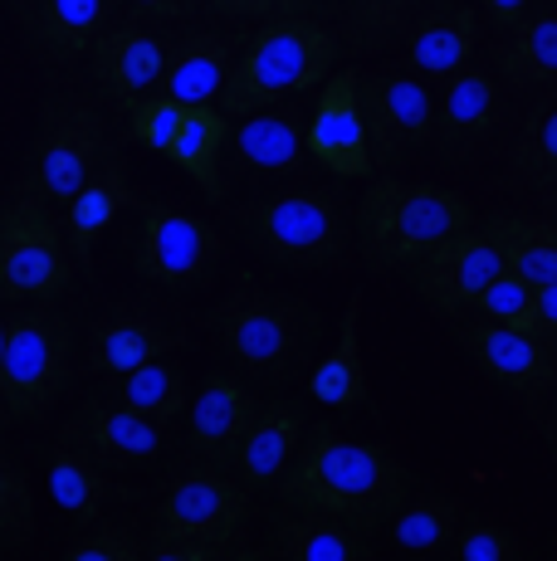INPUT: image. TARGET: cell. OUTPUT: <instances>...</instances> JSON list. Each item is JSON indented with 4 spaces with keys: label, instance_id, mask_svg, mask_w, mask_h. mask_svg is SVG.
<instances>
[{
    "label": "cell",
    "instance_id": "obj_32",
    "mask_svg": "<svg viewBox=\"0 0 557 561\" xmlns=\"http://www.w3.org/2000/svg\"><path fill=\"white\" fill-rule=\"evenodd\" d=\"M109 396H117L123 405H133L137 415L157 420V425H171L181 410H191V396H186V376H181L177 362H147L127 376H113Z\"/></svg>",
    "mask_w": 557,
    "mask_h": 561
},
{
    "label": "cell",
    "instance_id": "obj_49",
    "mask_svg": "<svg viewBox=\"0 0 557 561\" xmlns=\"http://www.w3.org/2000/svg\"><path fill=\"white\" fill-rule=\"evenodd\" d=\"M548 205H553V215H557V186L548 191Z\"/></svg>",
    "mask_w": 557,
    "mask_h": 561
},
{
    "label": "cell",
    "instance_id": "obj_22",
    "mask_svg": "<svg viewBox=\"0 0 557 561\" xmlns=\"http://www.w3.org/2000/svg\"><path fill=\"white\" fill-rule=\"evenodd\" d=\"M235 39L230 35H216V30H196V35L177 39L167 49V73H162V93L186 107H201V103H220L225 93V79L235 69Z\"/></svg>",
    "mask_w": 557,
    "mask_h": 561
},
{
    "label": "cell",
    "instance_id": "obj_6",
    "mask_svg": "<svg viewBox=\"0 0 557 561\" xmlns=\"http://www.w3.org/2000/svg\"><path fill=\"white\" fill-rule=\"evenodd\" d=\"M79 259L55 220V205L15 186L0 205V298L5 304H55L73 288Z\"/></svg>",
    "mask_w": 557,
    "mask_h": 561
},
{
    "label": "cell",
    "instance_id": "obj_44",
    "mask_svg": "<svg viewBox=\"0 0 557 561\" xmlns=\"http://www.w3.org/2000/svg\"><path fill=\"white\" fill-rule=\"evenodd\" d=\"M479 5H485V15L495 20L499 30H513L523 15H528V5H533V0H479Z\"/></svg>",
    "mask_w": 557,
    "mask_h": 561
},
{
    "label": "cell",
    "instance_id": "obj_29",
    "mask_svg": "<svg viewBox=\"0 0 557 561\" xmlns=\"http://www.w3.org/2000/svg\"><path fill=\"white\" fill-rule=\"evenodd\" d=\"M499 244L503 268L533 288L557 284V220H528V215H495L485 225Z\"/></svg>",
    "mask_w": 557,
    "mask_h": 561
},
{
    "label": "cell",
    "instance_id": "obj_33",
    "mask_svg": "<svg viewBox=\"0 0 557 561\" xmlns=\"http://www.w3.org/2000/svg\"><path fill=\"white\" fill-rule=\"evenodd\" d=\"M459 523H465V503L431 493V499H406V508L387 527L406 552H441V547L455 542Z\"/></svg>",
    "mask_w": 557,
    "mask_h": 561
},
{
    "label": "cell",
    "instance_id": "obj_17",
    "mask_svg": "<svg viewBox=\"0 0 557 561\" xmlns=\"http://www.w3.org/2000/svg\"><path fill=\"white\" fill-rule=\"evenodd\" d=\"M186 342L177 322H167L152 308H117L93 328L89 337V366L103 376H127L147 362H162Z\"/></svg>",
    "mask_w": 557,
    "mask_h": 561
},
{
    "label": "cell",
    "instance_id": "obj_38",
    "mask_svg": "<svg viewBox=\"0 0 557 561\" xmlns=\"http://www.w3.org/2000/svg\"><path fill=\"white\" fill-rule=\"evenodd\" d=\"M35 537V499L25 473L0 459V547H25Z\"/></svg>",
    "mask_w": 557,
    "mask_h": 561
},
{
    "label": "cell",
    "instance_id": "obj_25",
    "mask_svg": "<svg viewBox=\"0 0 557 561\" xmlns=\"http://www.w3.org/2000/svg\"><path fill=\"white\" fill-rule=\"evenodd\" d=\"M113 0H39L25 35L45 64H73L109 30Z\"/></svg>",
    "mask_w": 557,
    "mask_h": 561
},
{
    "label": "cell",
    "instance_id": "obj_47",
    "mask_svg": "<svg viewBox=\"0 0 557 561\" xmlns=\"http://www.w3.org/2000/svg\"><path fill=\"white\" fill-rule=\"evenodd\" d=\"M225 561H270V552H254V547H230Z\"/></svg>",
    "mask_w": 557,
    "mask_h": 561
},
{
    "label": "cell",
    "instance_id": "obj_36",
    "mask_svg": "<svg viewBox=\"0 0 557 561\" xmlns=\"http://www.w3.org/2000/svg\"><path fill=\"white\" fill-rule=\"evenodd\" d=\"M475 318L485 322H499V328H513V332H538L543 337V322H538V288L523 284L513 274H499L485 294L475 298Z\"/></svg>",
    "mask_w": 557,
    "mask_h": 561
},
{
    "label": "cell",
    "instance_id": "obj_41",
    "mask_svg": "<svg viewBox=\"0 0 557 561\" xmlns=\"http://www.w3.org/2000/svg\"><path fill=\"white\" fill-rule=\"evenodd\" d=\"M318 5L323 0H206V10L216 20H264V25H274V20H304Z\"/></svg>",
    "mask_w": 557,
    "mask_h": 561
},
{
    "label": "cell",
    "instance_id": "obj_43",
    "mask_svg": "<svg viewBox=\"0 0 557 561\" xmlns=\"http://www.w3.org/2000/svg\"><path fill=\"white\" fill-rule=\"evenodd\" d=\"M230 547H211V542H157L147 561H225Z\"/></svg>",
    "mask_w": 557,
    "mask_h": 561
},
{
    "label": "cell",
    "instance_id": "obj_39",
    "mask_svg": "<svg viewBox=\"0 0 557 561\" xmlns=\"http://www.w3.org/2000/svg\"><path fill=\"white\" fill-rule=\"evenodd\" d=\"M450 552L455 561H528L523 557V547L513 542L509 527L499 523H469L455 533V542H450Z\"/></svg>",
    "mask_w": 557,
    "mask_h": 561
},
{
    "label": "cell",
    "instance_id": "obj_20",
    "mask_svg": "<svg viewBox=\"0 0 557 561\" xmlns=\"http://www.w3.org/2000/svg\"><path fill=\"white\" fill-rule=\"evenodd\" d=\"M260 396L235 376H211L196 396H191V449L216 463H235V449L245 445L254 415H260Z\"/></svg>",
    "mask_w": 557,
    "mask_h": 561
},
{
    "label": "cell",
    "instance_id": "obj_8",
    "mask_svg": "<svg viewBox=\"0 0 557 561\" xmlns=\"http://www.w3.org/2000/svg\"><path fill=\"white\" fill-rule=\"evenodd\" d=\"M109 157H113V147H109V127H103L99 107L89 99H69L64 93V99L45 103V123L35 133L30 167L20 186L35 191L49 205H69Z\"/></svg>",
    "mask_w": 557,
    "mask_h": 561
},
{
    "label": "cell",
    "instance_id": "obj_14",
    "mask_svg": "<svg viewBox=\"0 0 557 561\" xmlns=\"http://www.w3.org/2000/svg\"><path fill=\"white\" fill-rule=\"evenodd\" d=\"M459 342H465V352L475 357L479 371L489 381L509 386L513 396H538L557 376V347L538 332H513L499 328V322L475 318L459 328Z\"/></svg>",
    "mask_w": 557,
    "mask_h": 561
},
{
    "label": "cell",
    "instance_id": "obj_3",
    "mask_svg": "<svg viewBox=\"0 0 557 561\" xmlns=\"http://www.w3.org/2000/svg\"><path fill=\"white\" fill-rule=\"evenodd\" d=\"M459 230H475V205L431 181H377L357 201V240L377 268H411Z\"/></svg>",
    "mask_w": 557,
    "mask_h": 561
},
{
    "label": "cell",
    "instance_id": "obj_2",
    "mask_svg": "<svg viewBox=\"0 0 557 561\" xmlns=\"http://www.w3.org/2000/svg\"><path fill=\"white\" fill-rule=\"evenodd\" d=\"M338 35L328 25H318L314 15L304 20H274L260 25L235 54V69L225 79L220 107L225 117H250L264 107H278L294 93H308L314 83H323L338 64Z\"/></svg>",
    "mask_w": 557,
    "mask_h": 561
},
{
    "label": "cell",
    "instance_id": "obj_19",
    "mask_svg": "<svg viewBox=\"0 0 557 561\" xmlns=\"http://www.w3.org/2000/svg\"><path fill=\"white\" fill-rule=\"evenodd\" d=\"M499 123V83L485 69H459L445 79V93L435 99V147L445 157H469L495 137Z\"/></svg>",
    "mask_w": 557,
    "mask_h": 561
},
{
    "label": "cell",
    "instance_id": "obj_23",
    "mask_svg": "<svg viewBox=\"0 0 557 561\" xmlns=\"http://www.w3.org/2000/svg\"><path fill=\"white\" fill-rule=\"evenodd\" d=\"M475 45H479V5L450 0L425 20H416L411 39H406V59L425 79H450V73L469 69Z\"/></svg>",
    "mask_w": 557,
    "mask_h": 561
},
{
    "label": "cell",
    "instance_id": "obj_11",
    "mask_svg": "<svg viewBox=\"0 0 557 561\" xmlns=\"http://www.w3.org/2000/svg\"><path fill=\"white\" fill-rule=\"evenodd\" d=\"M362 123L377 167L435 147V93L411 73H367L362 79Z\"/></svg>",
    "mask_w": 557,
    "mask_h": 561
},
{
    "label": "cell",
    "instance_id": "obj_45",
    "mask_svg": "<svg viewBox=\"0 0 557 561\" xmlns=\"http://www.w3.org/2000/svg\"><path fill=\"white\" fill-rule=\"evenodd\" d=\"M538 322H543V337L557 347V284L538 288Z\"/></svg>",
    "mask_w": 557,
    "mask_h": 561
},
{
    "label": "cell",
    "instance_id": "obj_7",
    "mask_svg": "<svg viewBox=\"0 0 557 561\" xmlns=\"http://www.w3.org/2000/svg\"><path fill=\"white\" fill-rule=\"evenodd\" d=\"M73 322L49 304H30L10 318L5 366H0V420H39L69 386Z\"/></svg>",
    "mask_w": 557,
    "mask_h": 561
},
{
    "label": "cell",
    "instance_id": "obj_42",
    "mask_svg": "<svg viewBox=\"0 0 557 561\" xmlns=\"http://www.w3.org/2000/svg\"><path fill=\"white\" fill-rule=\"evenodd\" d=\"M133 20L143 25H181V20H196L206 10V0H127Z\"/></svg>",
    "mask_w": 557,
    "mask_h": 561
},
{
    "label": "cell",
    "instance_id": "obj_24",
    "mask_svg": "<svg viewBox=\"0 0 557 561\" xmlns=\"http://www.w3.org/2000/svg\"><path fill=\"white\" fill-rule=\"evenodd\" d=\"M270 552L278 561H367L372 533H362V527L328 517V513L284 508V517L274 523Z\"/></svg>",
    "mask_w": 557,
    "mask_h": 561
},
{
    "label": "cell",
    "instance_id": "obj_26",
    "mask_svg": "<svg viewBox=\"0 0 557 561\" xmlns=\"http://www.w3.org/2000/svg\"><path fill=\"white\" fill-rule=\"evenodd\" d=\"M308 396H318L333 410H357L372 401V376H367V352H362V298H348L338 342L318 357L314 376H308Z\"/></svg>",
    "mask_w": 557,
    "mask_h": 561
},
{
    "label": "cell",
    "instance_id": "obj_15",
    "mask_svg": "<svg viewBox=\"0 0 557 561\" xmlns=\"http://www.w3.org/2000/svg\"><path fill=\"white\" fill-rule=\"evenodd\" d=\"M64 445L83 449L99 463H137V459H152L167 445V425L137 415L133 405H123L117 396L103 391L73 410V420L64 425Z\"/></svg>",
    "mask_w": 557,
    "mask_h": 561
},
{
    "label": "cell",
    "instance_id": "obj_46",
    "mask_svg": "<svg viewBox=\"0 0 557 561\" xmlns=\"http://www.w3.org/2000/svg\"><path fill=\"white\" fill-rule=\"evenodd\" d=\"M35 5H39V0H5V10L20 20V25H30V15H35Z\"/></svg>",
    "mask_w": 557,
    "mask_h": 561
},
{
    "label": "cell",
    "instance_id": "obj_34",
    "mask_svg": "<svg viewBox=\"0 0 557 561\" xmlns=\"http://www.w3.org/2000/svg\"><path fill=\"white\" fill-rule=\"evenodd\" d=\"M513 181L538 186V191L557 186V103L538 107V113L523 123L519 147H513Z\"/></svg>",
    "mask_w": 557,
    "mask_h": 561
},
{
    "label": "cell",
    "instance_id": "obj_51",
    "mask_svg": "<svg viewBox=\"0 0 557 561\" xmlns=\"http://www.w3.org/2000/svg\"><path fill=\"white\" fill-rule=\"evenodd\" d=\"M553 10H557V0H553Z\"/></svg>",
    "mask_w": 557,
    "mask_h": 561
},
{
    "label": "cell",
    "instance_id": "obj_5",
    "mask_svg": "<svg viewBox=\"0 0 557 561\" xmlns=\"http://www.w3.org/2000/svg\"><path fill=\"white\" fill-rule=\"evenodd\" d=\"M240 230L278 268H342L352 254L348 220L333 191L298 186L240 210Z\"/></svg>",
    "mask_w": 557,
    "mask_h": 561
},
{
    "label": "cell",
    "instance_id": "obj_4",
    "mask_svg": "<svg viewBox=\"0 0 557 561\" xmlns=\"http://www.w3.org/2000/svg\"><path fill=\"white\" fill-rule=\"evenodd\" d=\"M216 337L220 352L240 371L284 381V376H294L304 366L308 347L318 337V318L304 298L264 294V288L240 284L216 312Z\"/></svg>",
    "mask_w": 557,
    "mask_h": 561
},
{
    "label": "cell",
    "instance_id": "obj_48",
    "mask_svg": "<svg viewBox=\"0 0 557 561\" xmlns=\"http://www.w3.org/2000/svg\"><path fill=\"white\" fill-rule=\"evenodd\" d=\"M5 342H10V318H0V366H5Z\"/></svg>",
    "mask_w": 557,
    "mask_h": 561
},
{
    "label": "cell",
    "instance_id": "obj_28",
    "mask_svg": "<svg viewBox=\"0 0 557 561\" xmlns=\"http://www.w3.org/2000/svg\"><path fill=\"white\" fill-rule=\"evenodd\" d=\"M123 205H133V186H127L123 161L109 157L89 176V186L64 205V234H69V250L79 264H93V244H99V234L123 215Z\"/></svg>",
    "mask_w": 557,
    "mask_h": 561
},
{
    "label": "cell",
    "instance_id": "obj_30",
    "mask_svg": "<svg viewBox=\"0 0 557 561\" xmlns=\"http://www.w3.org/2000/svg\"><path fill=\"white\" fill-rule=\"evenodd\" d=\"M503 83L513 89H543L557 79V10L548 15H523L509 30V39L495 54Z\"/></svg>",
    "mask_w": 557,
    "mask_h": 561
},
{
    "label": "cell",
    "instance_id": "obj_35",
    "mask_svg": "<svg viewBox=\"0 0 557 561\" xmlns=\"http://www.w3.org/2000/svg\"><path fill=\"white\" fill-rule=\"evenodd\" d=\"M441 5H450V0H352L348 35L357 49H377V39L396 35L406 20H425Z\"/></svg>",
    "mask_w": 557,
    "mask_h": 561
},
{
    "label": "cell",
    "instance_id": "obj_27",
    "mask_svg": "<svg viewBox=\"0 0 557 561\" xmlns=\"http://www.w3.org/2000/svg\"><path fill=\"white\" fill-rule=\"evenodd\" d=\"M235 117H225L220 103H201V107H186V123H181L177 142H171L167 161L181 167L211 201L225 196V147H230V133H235Z\"/></svg>",
    "mask_w": 557,
    "mask_h": 561
},
{
    "label": "cell",
    "instance_id": "obj_40",
    "mask_svg": "<svg viewBox=\"0 0 557 561\" xmlns=\"http://www.w3.org/2000/svg\"><path fill=\"white\" fill-rule=\"evenodd\" d=\"M64 561H147V557H143V547H137L133 527L99 523L89 537H79V542L69 547Z\"/></svg>",
    "mask_w": 557,
    "mask_h": 561
},
{
    "label": "cell",
    "instance_id": "obj_9",
    "mask_svg": "<svg viewBox=\"0 0 557 561\" xmlns=\"http://www.w3.org/2000/svg\"><path fill=\"white\" fill-rule=\"evenodd\" d=\"M137 210H143V220H137V234L127 244L137 278L162 288H196L216 268L225 244L206 220H196L186 210H171L162 201H137Z\"/></svg>",
    "mask_w": 557,
    "mask_h": 561
},
{
    "label": "cell",
    "instance_id": "obj_37",
    "mask_svg": "<svg viewBox=\"0 0 557 561\" xmlns=\"http://www.w3.org/2000/svg\"><path fill=\"white\" fill-rule=\"evenodd\" d=\"M181 123H186V103L167 99V93H152V99L133 103L127 107V127H133V137L147 147V152H171V142H177Z\"/></svg>",
    "mask_w": 557,
    "mask_h": 561
},
{
    "label": "cell",
    "instance_id": "obj_10",
    "mask_svg": "<svg viewBox=\"0 0 557 561\" xmlns=\"http://www.w3.org/2000/svg\"><path fill=\"white\" fill-rule=\"evenodd\" d=\"M245 517H250V489L235 473L191 469L162 493V503L152 513V537L157 542L235 547Z\"/></svg>",
    "mask_w": 557,
    "mask_h": 561
},
{
    "label": "cell",
    "instance_id": "obj_31",
    "mask_svg": "<svg viewBox=\"0 0 557 561\" xmlns=\"http://www.w3.org/2000/svg\"><path fill=\"white\" fill-rule=\"evenodd\" d=\"M109 463H99L93 455L73 445H59L49 455V499L59 503V513H69L73 523H99L103 503H109Z\"/></svg>",
    "mask_w": 557,
    "mask_h": 561
},
{
    "label": "cell",
    "instance_id": "obj_16",
    "mask_svg": "<svg viewBox=\"0 0 557 561\" xmlns=\"http://www.w3.org/2000/svg\"><path fill=\"white\" fill-rule=\"evenodd\" d=\"M89 69L99 93H109L113 103L133 107L152 93H162L167 73V45L157 35H147L143 25H109L89 49Z\"/></svg>",
    "mask_w": 557,
    "mask_h": 561
},
{
    "label": "cell",
    "instance_id": "obj_1",
    "mask_svg": "<svg viewBox=\"0 0 557 561\" xmlns=\"http://www.w3.org/2000/svg\"><path fill=\"white\" fill-rule=\"evenodd\" d=\"M278 493H284V508L328 513L362 533H377L406 508L411 473L382 445H362V439L318 425L304 435V449L278 479Z\"/></svg>",
    "mask_w": 557,
    "mask_h": 561
},
{
    "label": "cell",
    "instance_id": "obj_50",
    "mask_svg": "<svg viewBox=\"0 0 557 561\" xmlns=\"http://www.w3.org/2000/svg\"><path fill=\"white\" fill-rule=\"evenodd\" d=\"M553 415H557V376H553Z\"/></svg>",
    "mask_w": 557,
    "mask_h": 561
},
{
    "label": "cell",
    "instance_id": "obj_12",
    "mask_svg": "<svg viewBox=\"0 0 557 561\" xmlns=\"http://www.w3.org/2000/svg\"><path fill=\"white\" fill-rule=\"evenodd\" d=\"M411 274H416L411 278L416 294H421L425 304L435 312H445V318H459V312L475 308V298L485 294L499 274H509V268H503V254H499V244L489 240V230H459L416 259Z\"/></svg>",
    "mask_w": 557,
    "mask_h": 561
},
{
    "label": "cell",
    "instance_id": "obj_18",
    "mask_svg": "<svg viewBox=\"0 0 557 561\" xmlns=\"http://www.w3.org/2000/svg\"><path fill=\"white\" fill-rule=\"evenodd\" d=\"M230 161L240 176H294L308 161V117L294 107H264L230 133Z\"/></svg>",
    "mask_w": 557,
    "mask_h": 561
},
{
    "label": "cell",
    "instance_id": "obj_13",
    "mask_svg": "<svg viewBox=\"0 0 557 561\" xmlns=\"http://www.w3.org/2000/svg\"><path fill=\"white\" fill-rule=\"evenodd\" d=\"M308 157L342 181L377 171L367 123H362V73L338 69L323 79V93H318L314 117H308Z\"/></svg>",
    "mask_w": 557,
    "mask_h": 561
},
{
    "label": "cell",
    "instance_id": "obj_21",
    "mask_svg": "<svg viewBox=\"0 0 557 561\" xmlns=\"http://www.w3.org/2000/svg\"><path fill=\"white\" fill-rule=\"evenodd\" d=\"M304 410L294 401H270L260 405V415H254L250 435H245V445L235 449V479L245 483V489H274L278 479L288 473V463L298 459V449H304Z\"/></svg>",
    "mask_w": 557,
    "mask_h": 561
}]
</instances>
